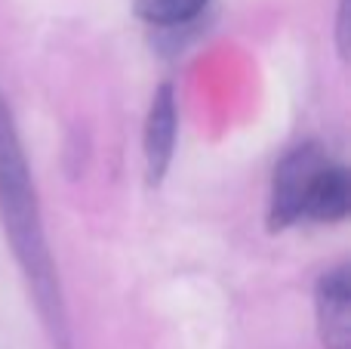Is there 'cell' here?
<instances>
[{
  "label": "cell",
  "mask_w": 351,
  "mask_h": 349,
  "mask_svg": "<svg viewBox=\"0 0 351 349\" xmlns=\"http://www.w3.org/2000/svg\"><path fill=\"white\" fill-rule=\"evenodd\" d=\"M206 6V0H136V16L148 25H185Z\"/></svg>",
  "instance_id": "cell-6"
},
{
  "label": "cell",
  "mask_w": 351,
  "mask_h": 349,
  "mask_svg": "<svg viewBox=\"0 0 351 349\" xmlns=\"http://www.w3.org/2000/svg\"><path fill=\"white\" fill-rule=\"evenodd\" d=\"M0 223H3L12 257L22 269L49 340L59 349H68L71 331H68L65 297H62V284L56 275L47 232H43V216L40 204H37L31 167L25 161L16 117H12L3 90H0Z\"/></svg>",
  "instance_id": "cell-1"
},
{
  "label": "cell",
  "mask_w": 351,
  "mask_h": 349,
  "mask_svg": "<svg viewBox=\"0 0 351 349\" xmlns=\"http://www.w3.org/2000/svg\"><path fill=\"white\" fill-rule=\"evenodd\" d=\"M336 28H339V53L346 56L348 53V0H339V25H336Z\"/></svg>",
  "instance_id": "cell-7"
},
{
  "label": "cell",
  "mask_w": 351,
  "mask_h": 349,
  "mask_svg": "<svg viewBox=\"0 0 351 349\" xmlns=\"http://www.w3.org/2000/svg\"><path fill=\"white\" fill-rule=\"evenodd\" d=\"M327 161L330 158L324 155L321 146L305 142V146H296L274 167L271 207H268L271 229H284V226H293L296 220H302V204H305V195H308V185Z\"/></svg>",
  "instance_id": "cell-2"
},
{
  "label": "cell",
  "mask_w": 351,
  "mask_h": 349,
  "mask_svg": "<svg viewBox=\"0 0 351 349\" xmlns=\"http://www.w3.org/2000/svg\"><path fill=\"white\" fill-rule=\"evenodd\" d=\"M176 130H179V115H176V90L173 84H160L152 96L145 121V167H148V185H160L170 170L173 148H176Z\"/></svg>",
  "instance_id": "cell-4"
},
{
  "label": "cell",
  "mask_w": 351,
  "mask_h": 349,
  "mask_svg": "<svg viewBox=\"0 0 351 349\" xmlns=\"http://www.w3.org/2000/svg\"><path fill=\"white\" fill-rule=\"evenodd\" d=\"M351 210V179L348 170L342 164H327L315 173L308 185V195L302 204V216L305 220H317V223H336L346 220Z\"/></svg>",
  "instance_id": "cell-5"
},
{
  "label": "cell",
  "mask_w": 351,
  "mask_h": 349,
  "mask_svg": "<svg viewBox=\"0 0 351 349\" xmlns=\"http://www.w3.org/2000/svg\"><path fill=\"white\" fill-rule=\"evenodd\" d=\"M317 331L327 349H348L351 344V278L346 266L324 272L315 288Z\"/></svg>",
  "instance_id": "cell-3"
}]
</instances>
